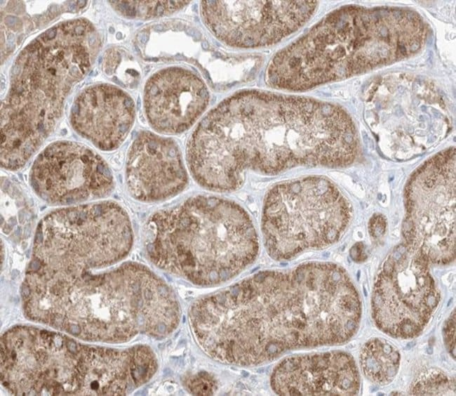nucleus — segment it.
<instances>
[{
	"instance_id": "obj_11",
	"label": "nucleus",
	"mask_w": 456,
	"mask_h": 396,
	"mask_svg": "<svg viewBox=\"0 0 456 396\" xmlns=\"http://www.w3.org/2000/svg\"><path fill=\"white\" fill-rule=\"evenodd\" d=\"M209 100L205 82L194 72L180 67L159 70L148 79L145 88L147 120L163 134L187 131L206 111Z\"/></svg>"
},
{
	"instance_id": "obj_1",
	"label": "nucleus",
	"mask_w": 456,
	"mask_h": 396,
	"mask_svg": "<svg viewBox=\"0 0 456 396\" xmlns=\"http://www.w3.org/2000/svg\"><path fill=\"white\" fill-rule=\"evenodd\" d=\"M361 301L340 266L312 262L258 272L191 305L201 350L222 363L250 367L287 351L343 343L357 331Z\"/></svg>"
},
{
	"instance_id": "obj_8",
	"label": "nucleus",
	"mask_w": 456,
	"mask_h": 396,
	"mask_svg": "<svg viewBox=\"0 0 456 396\" xmlns=\"http://www.w3.org/2000/svg\"><path fill=\"white\" fill-rule=\"evenodd\" d=\"M316 1H201L209 31L224 44L239 48L271 46L303 26Z\"/></svg>"
},
{
	"instance_id": "obj_10",
	"label": "nucleus",
	"mask_w": 456,
	"mask_h": 396,
	"mask_svg": "<svg viewBox=\"0 0 456 396\" xmlns=\"http://www.w3.org/2000/svg\"><path fill=\"white\" fill-rule=\"evenodd\" d=\"M125 178L130 196L145 203L170 199L182 192L189 181L175 141L148 131L140 133L128 150Z\"/></svg>"
},
{
	"instance_id": "obj_22",
	"label": "nucleus",
	"mask_w": 456,
	"mask_h": 396,
	"mask_svg": "<svg viewBox=\"0 0 456 396\" xmlns=\"http://www.w3.org/2000/svg\"><path fill=\"white\" fill-rule=\"evenodd\" d=\"M86 4V1H79L77 2V4H78V5L81 4V7H82L83 6H84Z\"/></svg>"
},
{
	"instance_id": "obj_18",
	"label": "nucleus",
	"mask_w": 456,
	"mask_h": 396,
	"mask_svg": "<svg viewBox=\"0 0 456 396\" xmlns=\"http://www.w3.org/2000/svg\"><path fill=\"white\" fill-rule=\"evenodd\" d=\"M443 338L446 347L452 356L455 358V311L448 318L443 328Z\"/></svg>"
},
{
	"instance_id": "obj_16",
	"label": "nucleus",
	"mask_w": 456,
	"mask_h": 396,
	"mask_svg": "<svg viewBox=\"0 0 456 396\" xmlns=\"http://www.w3.org/2000/svg\"><path fill=\"white\" fill-rule=\"evenodd\" d=\"M454 379L443 371L430 369L421 374L412 384V395H450L455 394Z\"/></svg>"
},
{
	"instance_id": "obj_4",
	"label": "nucleus",
	"mask_w": 456,
	"mask_h": 396,
	"mask_svg": "<svg viewBox=\"0 0 456 396\" xmlns=\"http://www.w3.org/2000/svg\"><path fill=\"white\" fill-rule=\"evenodd\" d=\"M145 239L154 264L201 286L232 279L259 252L248 212L235 202L215 196H194L154 212L145 224Z\"/></svg>"
},
{
	"instance_id": "obj_21",
	"label": "nucleus",
	"mask_w": 456,
	"mask_h": 396,
	"mask_svg": "<svg viewBox=\"0 0 456 396\" xmlns=\"http://www.w3.org/2000/svg\"><path fill=\"white\" fill-rule=\"evenodd\" d=\"M65 345L67 349L69 352L76 355L78 352V348L76 343L73 340L68 339Z\"/></svg>"
},
{
	"instance_id": "obj_6",
	"label": "nucleus",
	"mask_w": 456,
	"mask_h": 396,
	"mask_svg": "<svg viewBox=\"0 0 456 396\" xmlns=\"http://www.w3.org/2000/svg\"><path fill=\"white\" fill-rule=\"evenodd\" d=\"M405 246L429 263L455 257V149L444 150L422 164L405 190Z\"/></svg>"
},
{
	"instance_id": "obj_15",
	"label": "nucleus",
	"mask_w": 456,
	"mask_h": 396,
	"mask_svg": "<svg viewBox=\"0 0 456 396\" xmlns=\"http://www.w3.org/2000/svg\"><path fill=\"white\" fill-rule=\"evenodd\" d=\"M189 3L190 1H110L111 5L123 15L141 18L173 14Z\"/></svg>"
},
{
	"instance_id": "obj_20",
	"label": "nucleus",
	"mask_w": 456,
	"mask_h": 396,
	"mask_svg": "<svg viewBox=\"0 0 456 396\" xmlns=\"http://www.w3.org/2000/svg\"><path fill=\"white\" fill-rule=\"evenodd\" d=\"M364 253H363V249L361 246V244H356L354 245L351 249L350 250V255L351 257L354 260H361L363 259V255Z\"/></svg>"
},
{
	"instance_id": "obj_13",
	"label": "nucleus",
	"mask_w": 456,
	"mask_h": 396,
	"mask_svg": "<svg viewBox=\"0 0 456 396\" xmlns=\"http://www.w3.org/2000/svg\"><path fill=\"white\" fill-rule=\"evenodd\" d=\"M134 118L133 99L116 87L102 84L81 93L72 107L71 122L98 148L110 151L125 140Z\"/></svg>"
},
{
	"instance_id": "obj_2",
	"label": "nucleus",
	"mask_w": 456,
	"mask_h": 396,
	"mask_svg": "<svg viewBox=\"0 0 456 396\" xmlns=\"http://www.w3.org/2000/svg\"><path fill=\"white\" fill-rule=\"evenodd\" d=\"M358 151L351 118L338 105L302 96L245 90L223 100L189 138L195 181L215 192L241 187L248 171L276 174L300 166L342 167Z\"/></svg>"
},
{
	"instance_id": "obj_12",
	"label": "nucleus",
	"mask_w": 456,
	"mask_h": 396,
	"mask_svg": "<svg viewBox=\"0 0 456 396\" xmlns=\"http://www.w3.org/2000/svg\"><path fill=\"white\" fill-rule=\"evenodd\" d=\"M279 395H356L360 376L354 358L340 351L291 356L272 371Z\"/></svg>"
},
{
	"instance_id": "obj_14",
	"label": "nucleus",
	"mask_w": 456,
	"mask_h": 396,
	"mask_svg": "<svg viewBox=\"0 0 456 396\" xmlns=\"http://www.w3.org/2000/svg\"><path fill=\"white\" fill-rule=\"evenodd\" d=\"M398 351L385 340L368 341L360 353V364L365 376L373 383L386 385L393 381L400 365Z\"/></svg>"
},
{
	"instance_id": "obj_9",
	"label": "nucleus",
	"mask_w": 456,
	"mask_h": 396,
	"mask_svg": "<svg viewBox=\"0 0 456 396\" xmlns=\"http://www.w3.org/2000/svg\"><path fill=\"white\" fill-rule=\"evenodd\" d=\"M29 182L43 202L60 206L106 197L115 186L106 161L87 147L72 141L47 146L33 163Z\"/></svg>"
},
{
	"instance_id": "obj_7",
	"label": "nucleus",
	"mask_w": 456,
	"mask_h": 396,
	"mask_svg": "<svg viewBox=\"0 0 456 396\" xmlns=\"http://www.w3.org/2000/svg\"><path fill=\"white\" fill-rule=\"evenodd\" d=\"M439 300L429 263L403 244L389 256L376 279L373 318L387 335L412 338L425 328Z\"/></svg>"
},
{
	"instance_id": "obj_19",
	"label": "nucleus",
	"mask_w": 456,
	"mask_h": 396,
	"mask_svg": "<svg viewBox=\"0 0 456 396\" xmlns=\"http://www.w3.org/2000/svg\"><path fill=\"white\" fill-rule=\"evenodd\" d=\"M373 225L370 227V232L373 237L381 236L385 230V222L383 218L377 216L372 220Z\"/></svg>"
},
{
	"instance_id": "obj_3",
	"label": "nucleus",
	"mask_w": 456,
	"mask_h": 396,
	"mask_svg": "<svg viewBox=\"0 0 456 396\" xmlns=\"http://www.w3.org/2000/svg\"><path fill=\"white\" fill-rule=\"evenodd\" d=\"M428 32L411 9L342 6L276 53L265 81L274 88L302 91L347 79L415 55Z\"/></svg>"
},
{
	"instance_id": "obj_17",
	"label": "nucleus",
	"mask_w": 456,
	"mask_h": 396,
	"mask_svg": "<svg viewBox=\"0 0 456 396\" xmlns=\"http://www.w3.org/2000/svg\"><path fill=\"white\" fill-rule=\"evenodd\" d=\"M186 389L194 395H212L217 390L215 378L206 371H199L185 378Z\"/></svg>"
},
{
	"instance_id": "obj_5",
	"label": "nucleus",
	"mask_w": 456,
	"mask_h": 396,
	"mask_svg": "<svg viewBox=\"0 0 456 396\" xmlns=\"http://www.w3.org/2000/svg\"><path fill=\"white\" fill-rule=\"evenodd\" d=\"M349 202L323 177L311 176L274 186L265 196L262 232L269 255L289 260L337 242L351 219Z\"/></svg>"
}]
</instances>
